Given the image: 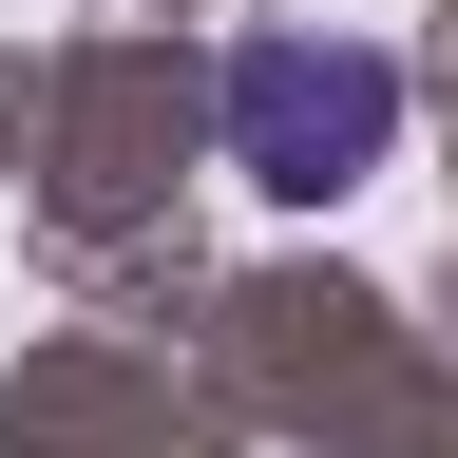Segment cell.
<instances>
[{"instance_id":"cell-1","label":"cell","mask_w":458,"mask_h":458,"mask_svg":"<svg viewBox=\"0 0 458 458\" xmlns=\"http://www.w3.org/2000/svg\"><path fill=\"white\" fill-rule=\"evenodd\" d=\"M401 153V57H363V38H249L229 57V172L249 191H363V172Z\"/></svg>"}]
</instances>
